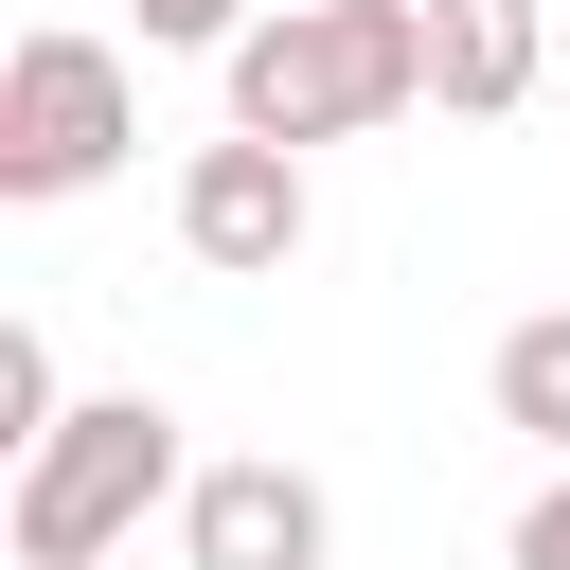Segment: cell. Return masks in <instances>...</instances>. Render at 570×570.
Here are the masks:
<instances>
[{
    "label": "cell",
    "mask_w": 570,
    "mask_h": 570,
    "mask_svg": "<svg viewBox=\"0 0 570 570\" xmlns=\"http://www.w3.org/2000/svg\"><path fill=\"white\" fill-rule=\"evenodd\" d=\"M142 142V89L107 36H18L0 53V196H89Z\"/></svg>",
    "instance_id": "3957f363"
},
{
    "label": "cell",
    "mask_w": 570,
    "mask_h": 570,
    "mask_svg": "<svg viewBox=\"0 0 570 570\" xmlns=\"http://www.w3.org/2000/svg\"><path fill=\"white\" fill-rule=\"evenodd\" d=\"M517 570H570V481H552V499L517 517Z\"/></svg>",
    "instance_id": "30bf717a"
},
{
    "label": "cell",
    "mask_w": 570,
    "mask_h": 570,
    "mask_svg": "<svg viewBox=\"0 0 570 570\" xmlns=\"http://www.w3.org/2000/svg\"><path fill=\"white\" fill-rule=\"evenodd\" d=\"M178 552H196V570H321V552H338V517H321V481H303V463H196Z\"/></svg>",
    "instance_id": "5b68a950"
},
{
    "label": "cell",
    "mask_w": 570,
    "mask_h": 570,
    "mask_svg": "<svg viewBox=\"0 0 570 570\" xmlns=\"http://www.w3.org/2000/svg\"><path fill=\"white\" fill-rule=\"evenodd\" d=\"M142 36H160V53H232V36H249V0H142Z\"/></svg>",
    "instance_id": "9c48e42d"
},
{
    "label": "cell",
    "mask_w": 570,
    "mask_h": 570,
    "mask_svg": "<svg viewBox=\"0 0 570 570\" xmlns=\"http://www.w3.org/2000/svg\"><path fill=\"white\" fill-rule=\"evenodd\" d=\"M53 428H71V392H53V338H36V321H0V445L36 463Z\"/></svg>",
    "instance_id": "ba28073f"
},
{
    "label": "cell",
    "mask_w": 570,
    "mask_h": 570,
    "mask_svg": "<svg viewBox=\"0 0 570 570\" xmlns=\"http://www.w3.org/2000/svg\"><path fill=\"white\" fill-rule=\"evenodd\" d=\"M142 499H196V481H178V410H160V392H89V410L18 463V570H89L107 534H142Z\"/></svg>",
    "instance_id": "7a4b0ae2"
},
{
    "label": "cell",
    "mask_w": 570,
    "mask_h": 570,
    "mask_svg": "<svg viewBox=\"0 0 570 570\" xmlns=\"http://www.w3.org/2000/svg\"><path fill=\"white\" fill-rule=\"evenodd\" d=\"M392 107H428V0H285V18L232 36V125L285 142V160L356 142Z\"/></svg>",
    "instance_id": "6da1fadb"
},
{
    "label": "cell",
    "mask_w": 570,
    "mask_h": 570,
    "mask_svg": "<svg viewBox=\"0 0 570 570\" xmlns=\"http://www.w3.org/2000/svg\"><path fill=\"white\" fill-rule=\"evenodd\" d=\"M178 249H196V267H232V285H267V267L303 249V160H285V142H249V125H232V142H196V160H178Z\"/></svg>",
    "instance_id": "277c9868"
},
{
    "label": "cell",
    "mask_w": 570,
    "mask_h": 570,
    "mask_svg": "<svg viewBox=\"0 0 570 570\" xmlns=\"http://www.w3.org/2000/svg\"><path fill=\"white\" fill-rule=\"evenodd\" d=\"M481 392H499V428H534V445H570V303H552V321H517Z\"/></svg>",
    "instance_id": "52a82bcc"
},
{
    "label": "cell",
    "mask_w": 570,
    "mask_h": 570,
    "mask_svg": "<svg viewBox=\"0 0 570 570\" xmlns=\"http://www.w3.org/2000/svg\"><path fill=\"white\" fill-rule=\"evenodd\" d=\"M517 89H534V0H428V107L499 125Z\"/></svg>",
    "instance_id": "8992f818"
}]
</instances>
